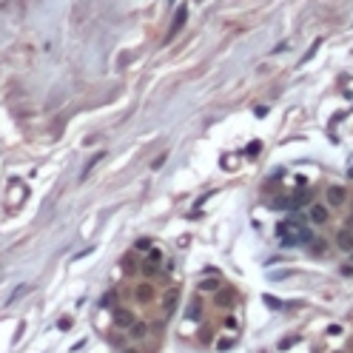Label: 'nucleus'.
<instances>
[{"label":"nucleus","mask_w":353,"mask_h":353,"mask_svg":"<svg viewBox=\"0 0 353 353\" xmlns=\"http://www.w3.org/2000/svg\"><path fill=\"white\" fill-rule=\"evenodd\" d=\"M336 248L339 251H345V254L353 251V231H347V228L336 231Z\"/></svg>","instance_id":"1"},{"label":"nucleus","mask_w":353,"mask_h":353,"mask_svg":"<svg viewBox=\"0 0 353 353\" xmlns=\"http://www.w3.org/2000/svg\"><path fill=\"white\" fill-rule=\"evenodd\" d=\"M308 220L314 222V225H325V222H328V208L319 205V203H314L311 205V211H308Z\"/></svg>","instance_id":"2"},{"label":"nucleus","mask_w":353,"mask_h":353,"mask_svg":"<svg viewBox=\"0 0 353 353\" xmlns=\"http://www.w3.org/2000/svg\"><path fill=\"white\" fill-rule=\"evenodd\" d=\"M345 196H347L345 188H336V185H333V188H328V203L330 205H342V203H345Z\"/></svg>","instance_id":"3"},{"label":"nucleus","mask_w":353,"mask_h":353,"mask_svg":"<svg viewBox=\"0 0 353 353\" xmlns=\"http://www.w3.org/2000/svg\"><path fill=\"white\" fill-rule=\"evenodd\" d=\"M114 322H117L120 328H131V325H134V314H128V311H117V314H114Z\"/></svg>","instance_id":"4"},{"label":"nucleus","mask_w":353,"mask_h":353,"mask_svg":"<svg viewBox=\"0 0 353 353\" xmlns=\"http://www.w3.org/2000/svg\"><path fill=\"white\" fill-rule=\"evenodd\" d=\"M151 296H154L151 285H140V288H137V299H140V302H151Z\"/></svg>","instance_id":"5"},{"label":"nucleus","mask_w":353,"mask_h":353,"mask_svg":"<svg viewBox=\"0 0 353 353\" xmlns=\"http://www.w3.org/2000/svg\"><path fill=\"white\" fill-rule=\"evenodd\" d=\"M214 288H220V282H217V279H208V282H199V290H214Z\"/></svg>","instance_id":"6"},{"label":"nucleus","mask_w":353,"mask_h":353,"mask_svg":"<svg viewBox=\"0 0 353 353\" xmlns=\"http://www.w3.org/2000/svg\"><path fill=\"white\" fill-rule=\"evenodd\" d=\"M217 302H220V305H222V302H225V305H231V293H220V296H217Z\"/></svg>","instance_id":"7"},{"label":"nucleus","mask_w":353,"mask_h":353,"mask_svg":"<svg viewBox=\"0 0 353 353\" xmlns=\"http://www.w3.org/2000/svg\"><path fill=\"white\" fill-rule=\"evenodd\" d=\"M314 245H316V248H314V251H316V254H325V242H322V239H316V242H314Z\"/></svg>","instance_id":"8"},{"label":"nucleus","mask_w":353,"mask_h":353,"mask_svg":"<svg viewBox=\"0 0 353 353\" xmlns=\"http://www.w3.org/2000/svg\"><path fill=\"white\" fill-rule=\"evenodd\" d=\"M347 231H353V217H347Z\"/></svg>","instance_id":"9"},{"label":"nucleus","mask_w":353,"mask_h":353,"mask_svg":"<svg viewBox=\"0 0 353 353\" xmlns=\"http://www.w3.org/2000/svg\"><path fill=\"white\" fill-rule=\"evenodd\" d=\"M347 180H353V163H350V171H347Z\"/></svg>","instance_id":"10"},{"label":"nucleus","mask_w":353,"mask_h":353,"mask_svg":"<svg viewBox=\"0 0 353 353\" xmlns=\"http://www.w3.org/2000/svg\"><path fill=\"white\" fill-rule=\"evenodd\" d=\"M131 353H134V350H131Z\"/></svg>","instance_id":"11"}]
</instances>
